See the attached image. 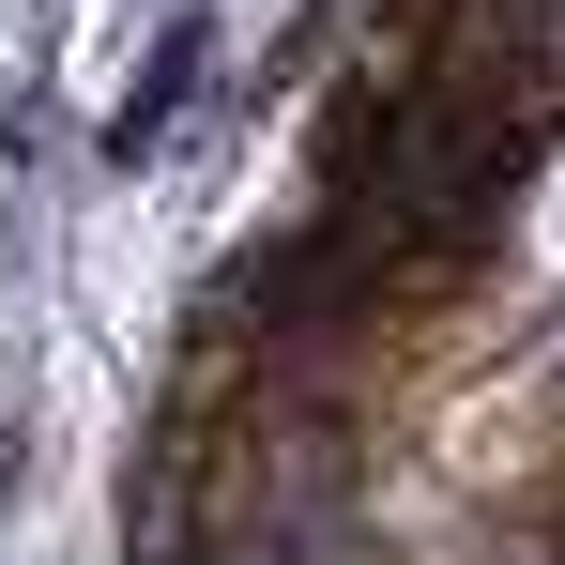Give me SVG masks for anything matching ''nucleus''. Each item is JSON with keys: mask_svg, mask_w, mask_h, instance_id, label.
<instances>
[]
</instances>
